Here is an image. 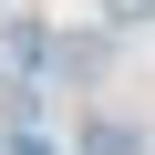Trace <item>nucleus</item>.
<instances>
[{
    "instance_id": "1",
    "label": "nucleus",
    "mask_w": 155,
    "mask_h": 155,
    "mask_svg": "<svg viewBox=\"0 0 155 155\" xmlns=\"http://www.w3.org/2000/svg\"><path fill=\"white\" fill-rule=\"evenodd\" d=\"M104 21H114V31H145V21H155V0H104Z\"/></svg>"
}]
</instances>
